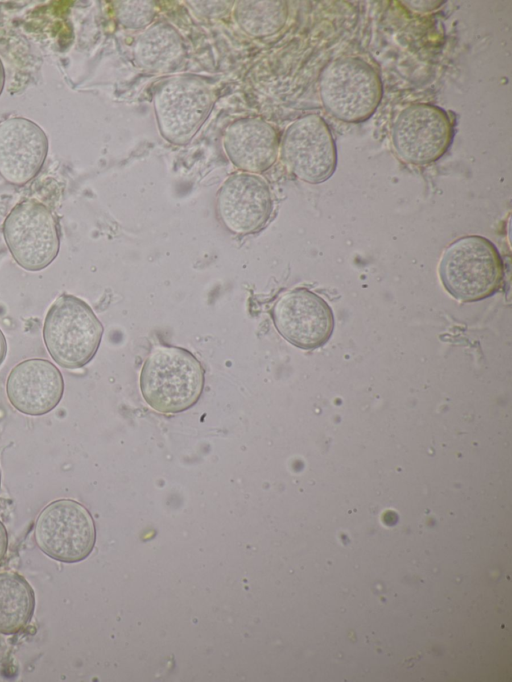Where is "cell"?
<instances>
[{
	"label": "cell",
	"instance_id": "cell-1",
	"mask_svg": "<svg viewBox=\"0 0 512 682\" xmlns=\"http://www.w3.org/2000/svg\"><path fill=\"white\" fill-rule=\"evenodd\" d=\"M200 361L177 346H156L140 373V391L146 403L163 414H176L193 407L205 382Z\"/></svg>",
	"mask_w": 512,
	"mask_h": 682
},
{
	"label": "cell",
	"instance_id": "cell-2",
	"mask_svg": "<svg viewBox=\"0 0 512 682\" xmlns=\"http://www.w3.org/2000/svg\"><path fill=\"white\" fill-rule=\"evenodd\" d=\"M439 275L444 288L455 299L476 302L491 297L501 288L504 263L489 239L468 235L445 249Z\"/></svg>",
	"mask_w": 512,
	"mask_h": 682
},
{
	"label": "cell",
	"instance_id": "cell-3",
	"mask_svg": "<svg viewBox=\"0 0 512 682\" xmlns=\"http://www.w3.org/2000/svg\"><path fill=\"white\" fill-rule=\"evenodd\" d=\"M104 328L92 308L79 297L60 295L48 309L43 340L51 358L65 369H79L95 356Z\"/></svg>",
	"mask_w": 512,
	"mask_h": 682
},
{
	"label": "cell",
	"instance_id": "cell-4",
	"mask_svg": "<svg viewBox=\"0 0 512 682\" xmlns=\"http://www.w3.org/2000/svg\"><path fill=\"white\" fill-rule=\"evenodd\" d=\"M319 92L326 110L335 118L359 123L369 119L383 96L377 71L358 57H340L321 72Z\"/></svg>",
	"mask_w": 512,
	"mask_h": 682
},
{
	"label": "cell",
	"instance_id": "cell-5",
	"mask_svg": "<svg viewBox=\"0 0 512 682\" xmlns=\"http://www.w3.org/2000/svg\"><path fill=\"white\" fill-rule=\"evenodd\" d=\"M3 237L15 262L27 271L48 267L60 249V230L56 216L35 199L15 205L6 216Z\"/></svg>",
	"mask_w": 512,
	"mask_h": 682
},
{
	"label": "cell",
	"instance_id": "cell-6",
	"mask_svg": "<svg viewBox=\"0 0 512 682\" xmlns=\"http://www.w3.org/2000/svg\"><path fill=\"white\" fill-rule=\"evenodd\" d=\"M34 534L40 550L63 563L86 559L96 539L91 514L72 499H58L45 506L37 517Z\"/></svg>",
	"mask_w": 512,
	"mask_h": 682
},
{
	"label": "cell",
	"instance_id": "cell-7",
	"mask_svg": "<svg viewBox=\"0 0 512 682\" xmlns=\"http://www.w3.org/2000/svg\"><path fill=\"white\" fill-rule=\"evenodd\" d=\"M281 159L296 178L311 184L329 179L337 165L336 144L330 127L318 115L294 121L281 142Z\"/></svg>",
	"mask_w": 512,
	"mask_h": 682
},
{
	"label": "cell",
	"instance_id": "cell-8",
	"mask_svg": "<svg viewBox=\"0 0 512 682\" xmlns=\"http://www.w3.org/2000/svg\"><path fill=\"white\" fill-rule=\"evenodd\" d=\"M454 125L442 108L417 103L405 108L394 122L393 146L404 161L427 165L440 159L449 149Z\"/></svg>",
	"mask_w": 512,
	"mask_h": 682
},
{
	"label": "cell",
	"instance_id": "cell-9",
	"mask_svg": "<svg viewBox=\"0 0 512 682\" xmlns=\"http://www.w3.org/2000/svg\"><path fill=\"white\" fill-rule=\"evenodd\" d=\"M212 105L206 83L191 76H176L163 81L154 93V106L163 137L174 144H185L194 136Z\"/></svg>",
	"mask_w": 512,
	"mask_h": 682
},
{
	"label": "cell",
	"instance_id": "cell-10",
	"mask_svg": "<svg viewBox=\"0 0 512 682\" xmlns=\"http://www.w3.org/2000/svg\"><path fill=\"white\" fill-rule=\"evenodd\" d=\"M270 315L278 333L300 349L319 348L333 333L334 316L330 306L307 288L282 293L274 302Z\"/></svg>",
	"mask_w": 512,
	"mask_h": 682
},
{
	"label": "cell",
	"instance_id": "cell-11",
	"mask_svg": "<svg viewBox=\"0 0 512 682\" xmlns=\"http://www.w3.org/2000/svg\"><path fill=\"white\" fill-rule=\"evenodd\" d=\"M272 210L269 185L256 174L234 173L217 192V215L222 224L237 235L258 232L270 219Z\"/></svg>",
	"mask_w": 512,
	"mask_h": 682
},
{
	"label": "cell",
	"instance_id": "cell-12",
	"mask_svg": "<svg viewBox=\"0 0 512 682\" xmlns=\"http://www.w3.org/2000/svg\"><path fill=\"white\" fill-rule=\"evenodd\" d=\"M48 138L35 122L12 117L0 123V175L23 186L41 171L48 153Z\"/></svg>",
	"mask_w": 512,
	"mask_h": 682
},
{
	"label": "cell",
	"instance_id": "cell-13",
	"mask_svg": "<svg viewBox=\"0 0 512 682\" xmlns=\"http://www.w3.org/2000/svg\"><path fill=\"white\" fill-rule=\"evenodd\" d=\"M64 379L49 360L30 358L19 362L6 380V395L10 404L29 416H42L61 401Z\"/></svg>",
	"mask_w": 512,
	"mask_h": 682
},
{
	"label": "cell",
	"instance_id": "cell-14",
	"mask_svg": "<svg viewBox=\"0 0 512 682\" xmlns=\"http://www.w3.org/2000/svg\"><path fill=\"white\" fill-rule=\"evenodd\" d=\"M223 146L237 168L255 174L268 170L275 163L279 139L269 123L258 118H245L226 128Z\"/></svg>",
	"mask_w": 512,
	"mask_h": 682
},
{
	"label": "cell",
	"instance_id": "cell-15",
	"mask_svg": "<svg viewBox=\"0 0 512 682\" xmlns=\"http://www.w3.org/2000/svg\"><path fill=\"white\" fill-rule=\"evenodd\" d=\"M35 597L27 580L15 572H0V634L12 635L31 621Z\"/></svg>",
	"mask_w": 512,
	"mask_h": 682
},
{
	"label": "cell",
	"instance_id": "cell-16",
	"mask_svg": "<svg viewBox=\"0 0 512 682\" xmlns=\"http://www.w3.org/2000/svg\"><path fill=\"white\" fill-rule=\"evenodd\" d=\"M184 53L181 36L170 25L159 23L145 31L134 48L136 61L150 71L173 68Z\"/></svg>",
	"mask_w": 512,
	"mask_h": 682
},
{
	"label": "cell",
	"instance_id": "cell-17",
	"mask_svg": "<svg viewBox=\"0 0 512 682\" xmlns=\"http://www.w3.org/2000/svg\"><path fill=\"white\" fill-rule=\"evenodd\" d=\"M235 19L251 36L263 37L280 30L287 19V6L283 1H239Z\"/></svg>",
	"mask_w": 512,
	"mask_h": 682
},
{
	"label": "cell",
	"instance_id": "cell-18",
	"mask_svg": "<svg viewBox=\"0 0 512 682\" xmlns=\"http://www.w3.org/2000/svg\"><path fill=\"white\" fill-rule=\"evenodd\" d=\"M119 4L118 18L128 28L143 27L155 15V6L151 1H122Z\"/></svg>",
	"mask_w": 512,
	"mask_h": 682
},
{
	"label": "cell",
	"instance_id": "cell-19",
	"mask_svg": "<svg viewBox=\"0 0 512 682\" xmlns=\"http://www.w3.org/2000/svg\"><path fill=\"white\" fill-rule=\"evenodd\" d=\"M8 546V535L5 526L0 521V561L4 558Z\"/></svg>",
	"mask_w": 512,
	"mask_h": 682
},
{
	"label": "cell",
	"instance_id": "cell-20",
	"mask_svg": "<svg viewBox=\"0 0 512 682\" xmlns=\"http://www.w3.org/2000/svg\"><path fill=\"white\" fill-rule=\"evenodd\" d=\"M7 350H8L7 341L2 330L0 329V366L3 364L6 358Z\"/></svg>",
	"mask_w": 512,
	"mask_h": 682
},
{
	"label": "cell",
	"instance_id": "cell-21",
	"mask_svg": "<svg viewBox=\"0 0 512 682\" xmlns=\"http://www.w3.org/2000/svg\"><path fill=\"white\" fill-rule=\"evenodd\" d=\"M4 81H5V72H4V67L0 59V94L3 90L4 87Z\"/></svg>",
	"mask_w": 512,
	"mask_h": 682
},
{
	"label": "cell",
	"instance_id": "cell-22",
	"mask_svg": "<svg viewBox=\"0 0 512 682\" xmlns=\"http://www.w3.org/2000/svg\"><path fill=\"white\" fill-rule=\"evenodd\" d=\"M0 485H1V473H0Z\"/></svg>",
	"mask_w": 512,
	"mask_h": 682
}]
</instances>
